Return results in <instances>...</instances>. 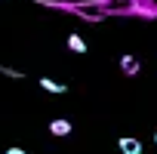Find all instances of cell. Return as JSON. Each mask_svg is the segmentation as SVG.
<instances>
[{
  "mask_svg": "<svg viewBox=\"0 0 157 154\" xmlns=\"http://www.w3.org/2000/svg\"><path fill=\"white\" fill-rule=\"evenodd\" d=\"M120 71H123V77H136L139 71H142V65H139V59L136 56H120Z\"/></svg>",
  "mask_w": 157,
  "mask_h": 154,
  "instance_id": "1",
  "label": "cell"
},
{
  "mask_svg": "<svg viewBox=\"0 0 157 154\" xmlns=\"http://www.w3.org/2000/svg\"><path fill=\"white\" fill-rule=\"evenodd\" d=\"M40 90L56 93V96H65V93H68V87H65V83H56V80H49V77H40Z\"/></svg>",
  "mask_w": 157,
  "mask_h": 154,
  "instance_id": "2",
  "label": "cell"
},
{
  "mask_svg": "<svg viewBox=\"0 0 157 154\" xmlns=\"http://www.w3.org/2000/svg\"><path fill=\"white\" fill-rule=\"evenodd\" d=\"M49 133H52V136H68V133H71V120H65V117H56V120L49 123Z\"/></svg>",
  "mask_w": 157,
  "mask_h": 154,
  "instance_id": "3",
  "label": "cell"
},
{
  "mask_svg": "<svg viewBox=\"0 0 157 154\" xmlns=\"http://www.w3.org/2000/svg\"><path fill=\"white\" fill-rule=\"evenodd\" d=\"M120 151L123 154H142V142L139 139H120Z\"/></svg>",
  "mask_w": 157,
  "mask_h": 154,
  "instance_id": "4",
  "label": "cell"
},
{
  "mask_svg": "<svg viewBox=\"0 0 157 154\" xmlns=\"http://www.w3.org/2000/svg\"><path fill=\"white\" fill-rule=\"evenodd\" d=\"M68 49H71V52H86V40H83L80 34H71V37H68Z\"/></svg>",
  "mask_w": 157,
  "mask_h": 154,
  "instance_id": "5",
  "label": "cell"
},
{
  "mask_svg": "<svg viewBox=\"0 0 157 154\" xmlns=\"http://www.w3.org/2000/svg\"><path fill=\"white\" fill-rule=\"evenodd\" d=\"M0 74H6V77H13V80H22V71H13V68H3V65H0Z\"/></svg>",
  "mask_w": 157,
  "mask_h": 154,
  "instance_id": "6",
  "label": "cell"
},
{
  "mask_svg": "<svg viewBox=\"0 0 157 154\" xmlns=\"http://www.w3.org/2000/svg\"><path fill=\"white\" fill-rule=\"evenodd\" d=\"M6 154H28L25 148H19V145H13V148H6Z\"/></svg>",
  "mask_w": 157,
  "mask_h": 154,
  "instance_id": "7",
  "label": "cell"
},
{
  "mask_svg": "<svg viewBox=\"0 0 157 154\" xmlns=\"http://www.w3.org/2000/svg\"><path fill=\"white\" fill-rule=\"evenodd\" d=\"M154 142H157V133H154Z\"/></svg>",
  "mask_w": 157,
  "mask_h": 154,
  "instance_id": "8",
  "label": "cell"
}]
</instances>
